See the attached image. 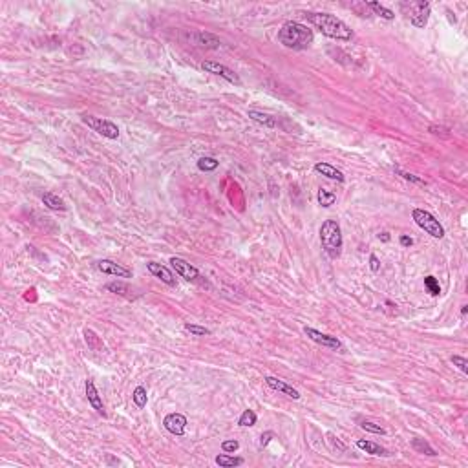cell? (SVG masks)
Segmentation results:
<instances>
[{"label":"cell","instance_id":"6da1fadb","mask_svg":"<svg viewBox=\"0 0 468 468\" xmlns=\"http://www.w3.org/2000/svg\"><path fill=\"white\" fill-rule=\"evenodd\" d=\"M308 20L313 24L322 35H326L329 39L335 40H351L353 39V31L351 28L347 26L346 22H342L340 19H337L335 15L329 13H306Z\"/></svg>","mask_w":468,"mask_h":468},{"label":"cell","instance_id":"7a4b0ae2","mask_svg":"<svg viewBox=\"0 0 468 468\" xmlns=\"http://www.w3.org/2000/svg\"><path fill=\"white\" fill-rule=\"evenodd\" d=\"M313 30H309L308 26L295 22V20L285 22L282 30L278 31V42L289 50H308L309 46L313 44Z\"/></svg>","mask_w":468,"mask_h":468},{"label":"cell","instance_id":"3957f363","mask_svg":"<svg viewBox=\"0 0 468 468\" xmlns=\"http://www.w3.org/2000/svg\"><path fill=\"white\" fill-rule=\"evenodd\" d=\"M320 244L322 249L326 250V254L329 258H337L342 254V245H344V240H342V231H340V225L335 221V219H326L320 227Z\"/></svg>","mask_w":468,"mask_h":468},{"label":"cell","instance_id":"277c9868","mask_svg":"<svg viewBox=\"0 0 468 468\" xmlns=\"http://www.w3.org/2000/svg\"><path fill=\"white\" fill-rule=\"evenodd\" d=\"M401 9L404 15H408L411 26L424 28L430 19V2L417 0V2H401Z\"/></svg>","mask_w":468,"mask_h":468},{"label":"cell","instance_id":"5b68a950","mask_svg":"<svg viewBox=\"0 0 468 468\" xmlns=\"http://www.w3.org/2000/svg\"><path fill=\"white\" fill-rule=\"evenodd\" d=\"M411 218H413V221H415L424 232H428L430 236L439 238V240L444 236V229H442V225L439 223V219H437L432 212L424 211V209H413Z\"/></svg>","mask_w":468,"mask_h":468},{"label":"cell","instance_id":"8992f818","mask_svg":"<svg viewBox=\"0 0 468 468\" xmlns=\"http://www.w3.org/2000/svg\"><path fill=\"white\" fill-rule=\"evenodd\" d=\"M83 123L88 125L94 132L101 134L106 139H117L119 137V128L117 125H114L108 119H103V117H94V116H83Z\"/></svg>","mask_w":468,"mask_h":468},{"label":"cell","instance_id":"52a82bcc","mask_svg":"<svg viewBox=\"0 0 468 468\" xmlns=\"http://www.w3.org/2000/svg\"><path fill=\"white\" fill-rule=\"evenodd\" d=\"M304 333L308 335L309 339L313 340V342H316V344H320V346L324 347H329V349H339V351H342L344 349V346H342V342H340L337 337H331V335H326L322 333V331H318V329H314V327H304Z\"/></svg>","mask_w":468,"mask_h":468},{"label":"cell","instance_id":"ba28073f","mask_svg":"<svg viewBox=\"0 0 468 468\" xmlns=\"http://www.w3.org/2000/svg\"><path fill=\"white\" fill-rule=\"evenodd\" d=\"M201 68H203L207 73L219 75V77H223L225 81H229V83H232V84H240V83H242V81H240V77H238V75L231 70V68H227V66L219 64V62H214V61H205V62L201 64Z\"/></svg>","mask_w":468,"mask_h":468},{"label":"cell","instance_id":"9c48e42d","mask_svg":"<svg viewBox=\"0 0 468 468\" xmlns=\"http://www.w3.org/2000/svg\"><path fill=\"white\" fill-rule=\"evenodd\" d=\"M170 265H172V269L176 271V275H180L181 278H185L188 282H194V280L199 278V271L196 269L194 265H190L187 260H183V258L172 256L170 258Z\"/></svg>","mask_w":468,"mask_h":468},{"label":"cell","instance_id":"30bf717a","mask_svg":"<svg viewBox=\"0 0 468 468\" xmlns=\"http://www.w3.org/2000/svg\"><path fill=\"white\" fill-rule=\"evenodd\" d=\"M163 426L167 428V432H170L172 436H185V428H187V417L183 413H168L163 419Z\"/></svg>","mask_w":468,"mask_h":468},{"label":"cell","instance_id":"8fae6325","mask_svg":"<svg viewBox=\"0 0 468 468\" xmlns=\"http://www.w3.org/2000/svg\"><path fill=\"white\" fill-rule=\"evenodd\" d=\"M97 269L104 273V275L117 276V278H132V271L116 263L114 260H99L97 262Z\"/></svg>","mask_w":468,"mask_h":468},{"label":"cell","instance_id":"7c38bea8","mask_svg":"<svg viewBox=\"0 0 468 468\" xmlns=\"http://www.w3.org/2000/svg\"><path fill=\"white\" fill-rule=\"evenodd\" d=\"M265 380V384L269 386L271 390L275 391H280V393H283V395H287L289 399H295V401H298L300 399V391L295 390L293 386H289L285 380H282V378H276V377H265L263 378Z\"/></svg>","mask_w":468,"mask_h":468},{"label":"cell","instance_id":"4fadbf2b","mask_svg":"<svg viewBox=\"0 0 468 468\" xmlns=\"http://www.w3.org/2000/svg\"><path fill=\"white\" fill-rule=\"evenodd\" d=\"M84 390H86V399H88V403H90V406L94 408V410L99 413V415L106 417V411H104V404H103V399H101V395H99V391H97L95 384H94V380H86V384H84Z\"/></svg>","mask_w":468,"mask_h":468},{"label":"cell","instance_id":"5bb4252c","mask_svg":"<svg viewBox=\"0 0 468 468\" xmlns=\"http://www.w3.org/2000/svg\"><path fill=\"white\" fill-rule=\"evenodd\" d=\"M147 269L150 271L156 278H159L163 283H167V285H170V287H176V276L172 275V271L168 269V267L161 265V263H156V262H148Z\"/></svg>","mask_w":468,"mask_h":468},{"label":"cell","instance_id":"9a60e30c","mask_svg":"<svg viewBox=\"0 0 468 468\" xmlns=\"http://www.w3.org/2000/svg\"><path fill=\"white\" fill-rule=\"evenodd\" d=\"M190 40H192L196 46H201V48H211V50H216V48H219V46H221V42H219V39L216 37V35L207 33V31L194 33V35H190Z\"/></svg>","mask_w":468,"mask_h":468},{"label":"cell","instance_id":"2e32d148","mask_svg":"<svg viewBox=\"0 0 468 468\" xmlns=\"http://www.w3.org/2000/svg\"><path fill=\"white\" fill-rule=\"evenodd\" d=\"M314 172L322 174V176H324V178H327V180L339 181V183H342V181H344V174L340 172L337 167L329 165V163H316V165H314Z\"/></svg>","mask_w":468,"mask_h":468},{"label":"cell","instance_id":"e0dca14e","mask_svg":"<svg viewBox=\"0 0 468 468\" xmlns=\"http://www.w3.org/2000/svg\"><path fill=\"white\" fill-rule=\"evenodd\" d=\"M357 446H359L360 450H364L366 454H372V455H377V457H390V452L386 448H382L380 444H377V442L373 441H364V439H359L357 441Z\"/></svg>","mask_w":468,"mask_h":468},{"label":"cell","instance_id":"ac0fdd59","mask_svg":"<svg viewBox=\"0 0 468 468\" xmlns=\"http://www.w3.org/2000/svg\"><path fill=\"white\" fill-rule=\"evenodd\" d=\"M247 116H249L254 123H258V125H263V126H267V128H275V126H276V119H275V117L269 116V114H263V112H260V110H249V112H247Z\"/></svg>","mask_w":468,"mask_h":468},{"label":"cell","instance_id":"d6986e66","mask_svg":"<svg viewBox=\"0 0 468 468\" xmlns=\"http://www.w3.org/2000/svg\"><path fill=\"white\" fill-rule=\"evenodd\" d=\"M42 203H44L48 209H52V211H66L64 201L59 198V196H55L53 192L42 194Z\"/></svg>","mask_w":468,"mask_h":468},{"label":"cell","instance_id":"ffe728a7","mask_svg":"<svg viewBox=\"0 0 468 468\" xmlns=\"http://www.w3.org/2000/svg\"><path fill=\"white\" fill-rule=\"evenodd\" d=\"M216 465L221 468L242 467V465H244V459H242V457H232V455H227V454H219L216 455Z\"/></svg>","mask_w":468,"mask_h":468},{"label":"cell","instance_id":"44dd1931","mask_svg":"<svg viewBox=\"0 0 468 468\" xmlns=\"http://www.w3.org/2000/svg\"><path fill=\"white\" fill-rule=\"evenodd\" d=\"M411 446L419 452V454H424V455H430V457H436L437 452L432 446H430L428 442L424 441V439H421V437H415V439H411Z\"/></svg>","mask_w":468,"mask_h":468},{"label":"cell","instance_id":"7402d4cb","mask_svg":"<svg viewBox=\"0 0 468 468\" xmlns=\"http://www.w3.org/2000/svg\"><path fill=\"white\" fill-rule=\"evenodd\" d=\"M366 6H370V7H372V9H373V13L378 15L380 19H384V20H393V19H395V13H393L391 9H388V7L380 6L378 2H366Z\"/></svg>","mask_w":468,"mask_h":468},{"label":"cell","instance_id":"603a6c76","mask_svg":"<svg viewBox=\"0 0 468 468\" xmlns=\"http://www.w3.org/2000/svg\"><path fill=\"white\" fill-rule=\"evenodd\" d=\"M316 199H318V203H320L324 209H327V207H331L337 201V194L331 192V190H327V188H318V196H316Z\"/></svg>","mask_w":468,"mask_h":468},{"label":"cell","instance_id":"cb8c5ba5","mask_svg":"<svg viewBox=\"0 0 468 468\" xmlns=\"http://www.w3.org/2000/svg\"><path fill=\"white\" fill-rule=\"evenodd\" d=\"M132 401L135 403V406L137 408H145L148 403V397H147V388L145 386H137L134 390V393H132Z\"/></svg>","mask_w":468,"mask_h":468},{"label":"cell","instance_id":"d4e9b609","mask_svg":"<svg viewBox=\"0 0 468 468\" xmlns=\"http://www.w3.org/2000/svg\"><path fill=\"white\" fill-rule=\"evenodd\" d=\"M219 167V161L216 157H199L198 159V168L201 172H212Z\"/></svg>","mask_w":468,"mask_h":468},{"label":"cell","instance_id":"484cf974","mask_svg":"<svg viewBox=\"0 0 468 468\" xmlns=\"http://www.w3.org/2000/svg\"><path fill=\"white\" fill-rule=\"evenodd\" d=\"M256 421H258V417H256V413L252 410H245L242 415H240V419H238V424L240 426H244V428H249V426H254L256 424Z\"/></svg>","mask_w":468,"mask_h":468},{"label":"cell","instance_id":"4316f807","mask_svg":"<svg viewBox=\"0 0 468 468\" xmlns=\"http://www.w3.org/2000/svg\"><path fill=\"white\" fill-rule=\"evenodd\" d=\"M106 289H108L110 293H116V295H121V296H128L130 293V285L125 282H110L108 285H106Z\"/></svg>","mask_w":468,"mask_h":468},{"label":"cell","instance_id":"83f0119b","mask_svg":"<svg viewBox=\"0 0 468 468\" xmlns=\"http://www.w3.org/2000/svg\"><path fill=\"white\" fill-rule=\"evenodd\" d=\"M424 287L428 289V293L432 296L441 295V285H439L436 276H426V278H424Z\"/></svg>","mask_w":468,"mask_h":468},{"label":"cell","instance_id":"f1b7e54d","mask_svg":"<svg viewBox=\"0 0 468 468\" xmlns=\"http://www.w3.org/2000/svg\"><path fill=\"white\" fill-rule=\"evenodd\" d=\"M185 329L194 337H205V335H211V329L203 326H198V324H185Z\"/></svg>","mask_w":468,"mask_h":468},{"label":"cell","instance_id":"f546056e","mask_svg":"<svg viewBox=\"0 0 468 468\" xmlns=\"http://www.w3.org/2000/svg\"><path fill=\"white\" fill-rule=\"evenodd\" d=\"M360 428L366 430V432H372V434H378V436H384L386 430L380 426V424H375V423H370V421H364V423H360Z\"/></svg>","mask_w":468,"mask_h":468},{"label":"cell","instance_id":"4dcf8cb0","mask_svg":"<svg viewBox=\"0 0 468 468\" xmlns=\"http://www.w3.org/2000/svg\"><path fill=\"white\" fill-rule=\"evenodd\" d=\"M238 448H240V442H238L236 439H227V441L221 442V450H223L225 454H234Z\"/></svg>","mask_w":468,"mask_h":468},{"label":"cell","instance_id":"1f68e13d","mask_svg":"<svg viewBox=\"0 0 468 468\" xmlns=\"http://www.w3.org/2000/svg\"><path fill=\"white\" fill-rule=\"evenodd\" d=\"M395 174H399V176L406 181H411V183H417V185H426L421 178H417V176H413V174H410V172H403L401 168H395Z\"/></svg>","mask_w":468,"mask_h":468},{"label":"cell","instance_id":"d6a6232c","mask_svg":"<svg viewBox=\"0 0 468 468\" xmlns=\"http://www.w3.org/2000/svg\"><path fill=\"white\" fill-rule=\"evenodd\" d=\"M450 362L454 366H457L459 370H461L463 373H468V360L465 359V357H459V355H454L452 359H450Z\"/></svg>","mask_w":468,"mask_h":468},{"label":"cell","instance_id":"836d02e7","mask_svg":"<svg viewBox=\"0 0 468 468\" xmlns=\"http://www.w3.org/2000/svg\"><path fill=\"white\" fill-rule=\"evenodd\" d=\"M275 437V434L273 432H265V434H262V439H260V448H265L267 444L271 442V439Z\"/></svg>","mask_w":468,"mask_h":468},{"label":"cell","instance_id":"e575fe53","mask_svg":"<svg viewBox=\"0 0 468 468\" xmlns=\"http://www.w3.org/2000/svg\"><path fill=\"white\" fill-rule=\"evenodd\" d=\"M370 269H372L373 273H377V271L380 269V260H378L375 254H372V256H370Z\"/></svg>","mask_w":468,"mask_h":468},{"label":"cell","instance_id":"d590c367","mask_svg":"<svg viewBox=\"0 0 468 468\" xmlns=\"http://www.w3.org/2000/svg\"><path fill=\"white\" fill-rule=\"evenodd\" d=\"M428 130L432 132V134H436V135H439V134L446 135V134H448V128H442V126H437V125H432Z\"/></svg>","mask_w":468,"mask_h":468},{"label":"cell","instance_id":"8d00e7d4","mask_svg":"<svg viewBox=\"0 0 468 468\" xmlns=\"http://www.w3.org/2000/svg\"><path fill=\"white\" fill-rule=\"evenodd\" d=\"M399 242H401L403 247H410V245H413V240H411L410 236H401L399 238Z\"/></svg>","mask_w":468,"mask_h":468},{"label":"cell","instance_id":"74e56055","mask_svg":"<svg viewBox=\"0 0 468 468\" xmlns=\"http://www.w3.org/2000/svg\"><path fill=\"white\" fill-rule=\"evenodd\" d=\"M467 314H468V306H461V316L465 318Z\"/></svg>","mask_w":468,"mask_h":468},{"label":"cell","instance_id":"f35d334b","mask_svg":"<svg viewBox=\"0 0 468 468\" xmlns=\"http://www.w3.org/2000/svg\"><path fill=\"white\" fill-rule=\"evenodd\" d=\"M378 238H382L384 242H388V240H390V236H388V232H382V236H378Z\"/></svg>","mask_w":468,"mask_h":468}]
</instances>
